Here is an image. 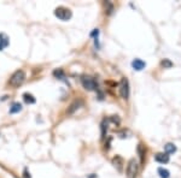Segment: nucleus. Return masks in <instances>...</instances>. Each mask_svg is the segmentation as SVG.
Segmentation results:
<instances>
[{
  "label": "nucleus",
  "instance_id": "1",
  "mask_svg": "<svg viewBox=\"0 0 181 178\" xmlns=\"http://www.w3.org/2000/svg\"><path fill=\"white\" fill-rule=\"evenodd\" d=\"M26 81V72L23 70H17L16 72H13V75L10 78V85L13 88H17L20 85L23 84V82Z\"/></svg>",
  "mask_w": 181,
  "mask_h": 178
},
{
  "label": "nucleus",
  "instance_id": "2",
  "mask_svg": "<svg viewBox=\"0 0 181 178\" xmlns=\"http://www.w3.org/2000/svg\"><path fill=\"white\" fill-rule=\"evenodd\" d=\"M127 177L128 178H135L139 173V164L137 163L135 159H131L129 163L127 165Z\"/></svg>",
  "mask_w": 181,
  "mask_h": 178
},
{
  "label": "nucleus",
  "instance_id": "3",
  "mask_svg": "<svg viewBox=\"0 0 181 178\" xmlns=\"http://www.w3.org/2000/svg\"><path fill=\"white\" fill-rule=\"evenodd\" d=\"M55 15H56L57 18L61 19V21H69L73 16L71 11H70L69 9H67V7H63V6L57 7L55 10Z\"/></svg>",
  "mask_w": 181,
  "mask_h": 178
},
{
  "label": "nucleus",
  "instance_id": "4",
  "mask_svg": "<svg viewBox=\"0 0 181 178\" xmlns=\"http://www.w3.org/2000/svg\"><path fill=\"white\" fill-rule=\"evenodd\" d=\"M81 83H82L83 88L87 90H96L98 88V83L96 82V79L93 77H89V76H82Z\"/></svg>",
  "mask_w": 181,
  "mask_h": 178
},
{
  "label": "nucleus",
  "instance_id": "5",
  "mask_svg": "<svg viewBox=\"0 0 181 178\" xmlns=\"http://www.w3.org/2000/svg\"><path fill=\"white\" fill-rule=\"evenodd\" d=\"M120 95L122 99H128L129 96V83H128L127 78H122L120 83Z\"/></svg>",
  "mask_w": 181,
  "mask_h": 178
},
{
  "label": "nucleus",
  "instance_id": "6",
  "mask_svg": "<svg viewBox=\"0 0 181 178\" xmlns=\"http://www.w3.org/2000/svg\"><path fill=\"white\" fill-rule=\"evenodd\" d=\"M9 43H10L9 36L4 33H0V51H4L9 46Z\"/></svg>",
  "mask_w": 181,
  "mask_h": 178
},
{
  "label": "nucleus",
  "instance_id": "7",
  "mask_svg": "<svg viewBox=\"0 0 181 178\" xmlns=\"http://www.w3.org/2000/svg\"><path fill=\"white\" fill-rule=\"evenodd\" d=\"M132 66L134 70H137V71H140V70H143V69L146 66V63L143 61L141 59H134L132 61Z\"/></svg>",
  "mask_w": 181,
  "mask_h": 178
},
{
  "label": "nucleus",
  "instance_id": "8",
  "mask_svg": "<svg viewBox=\"0 0 181 178\" xmlns=\"http://www.w3.org/2000/svg\"><path fill=\"white\" fill-rule=\"evenodd\" d=\"M155 160L161 164H166L169 161V155L167 153H157L155 155Z\"/></svg>",
  "mask_w": 181,
  "mask_h": 178
},
{
  "label": "nucleus",
  "instance_id": "9",
  "mask_svg": "<svg viewBox=\"0 0 181 178\" xmlns=\"http://www.w3.org/2000/svg\"><path fill=\"white\" fill-rule=\"evenodd\" d=\"M112 165L115 166L116 169H117V171H122V165H123V160H122V158L120 155H116L112 159Z\"/></svg>",
  "mask_w": 181,
  "mask_h": 178
},
{
  "label": "nucleus",
  "instance_id": "10",
  "mask_svg": "<svg viewBox=\"0 0 181 178\" xmlns=\"http://www.w3.org/2000/svg\"><path fill=\"white\" fill-rule=\"evenodd\" d=\"M82 106V101L81 100H79V101H75V102H73L71 105H70V107L68 108V113L69 114H71V113H74L76 110H79V108Z\"/></svg>",
  "mask_w": 181,
  "mask_h": 178
},
{
  "label": "nucleus",
  "instance_id": "11",
  "mask_svg": "<svg viewBox=\"0 0 181 178\" xmlns=\"http://www.w3.org/2000/svg\"><path fill=\"white\" fill-rule=\"evenodd\" d=\"M138 154L140 157V160H141V163L145 161V154H146V151H145V147L140 143V145L138 146Z\"/></svg>",
  "mask_w": 181,
  "mask_h": 178
},
{
  "label": "nucleus",
  "instance_id": "12",
  "mask_svg": "<svg viewBox=\"0 0 181 178\" xmlns=\"http://www.w3.org/2000/svg\"><path fill=\"white\" fill-rule=\"evenodd\" d=\"M22 111V105L20 102H13L12 106L10 107V113H18Z\"/></svg>",
  "mask_w": 181,
  "mask_h": 178
},
{
  "label": "nucleus",
  "instance_id": "13",
  "mask_svg": "<svg viewBox=\"0 0 181 178\" xmlns=\"http://www.w3.org/2000/svg\"><path fill=\"white\" fill-rule=\"evenodd\" d=\"M23 99H24V101L27 102V104H35V97L32 95V94H29V93H24L23 94Z\"/></svg>",
  "mask_w": 181,
  "mask_h": 178
},
{
  "label": "nucleus",
  "instance_id": "14",
  "mask_svg": "<svg viewBox=\"0 0 181 178\" xmlns=\"http://www.w3.org/2000/svg\"><path fill=\"white\" fill-rule=\"evenodd\" d=\"M164 149H166V153L167 154H172V153L176 152V147H175L173 143H167V145L164 146Z\"/></svg>",
  "mask_w": 181,
  "mask_h": 178
},
{
  "label": "nucleus",
  "instance_id": "15",
  "mask_svg": "<svg viewBox=\"0 0 181 178\" xmlns=\"http://www.w3.org/2000/svg\"><path fill=\"white\" fill-rule=\"evenodd\" d=\"M158 173H159V177L161 178H169V176H170V173H169V171L166 170V169H158Z\"/></svg>",
  "mask_w": 181,
  "mask_h": 178
},
{
  "label": "nucleus",
  "instance_id": "16",
  "mask_svg": "<svg viewBox=\"0 0 181 178\" xmlns=\"http://www.w3.org/2000/svg\"><path fill=\"white\" fill-rule=\"evenodd\" d=\"M53 75H55L57 78H59V79H64V78H65V76H64V72L62 70H56L53 72Z\"/></svg>",
  "mask_w": 181,
  "mask_h": 178
},
{
  "label": "nucleus",
  "instance_id": "17",
  "mask_svg": "<svg viewBox=\"0 0 181 178\" xmlns=\"http://www.w3.org/2000/svg\"><path fill=\"white\" fill-rule=\"evenodd\" d=\"M162 65L163 66H164V67H172V61L170 60H168V59H164V60H163L162 61Z\"/></svg>",
  "mask_w": 181,
  "mask_h": 178
},
{
  "label": "nucleus",
  "instance_id": "18",
  "mask_svg": "<svg viewBox=\"0 0 181 178\" xmlns=\"http://www.w3.org/2000/svg\"><path fill=\"white\" fill-rule=\"evenodd\" d=\"M108 130V125H105L104 123H103V125H102V137L104 139L105 137V131Z\"/></svg>",
  "mask_w": 181,
  "mask_h": 178
},
{
  "label": "nucleus",
  "instance_id": "19",
  "mask_svg": "<svg viewBox=\"0 0 181 178\" xmlns=\"http://www.w3.org/2000/svg\"><path fill=\"white\" fill-rule=\"evenodd\" d=\"M24 178H30V173L28 172V170H24Z\"/></svg>",
  "mask_w": 181,
  "mask_h": 178
}]
</instances>
